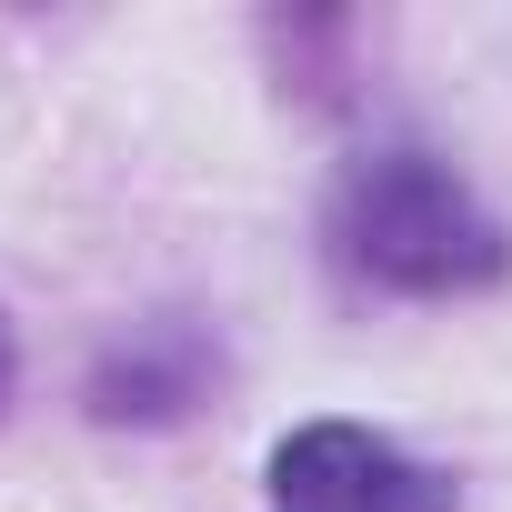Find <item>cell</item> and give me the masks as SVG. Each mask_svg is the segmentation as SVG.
<instances>
[{
	"label": "cell",
	"instance_id": "cell-3",
	"mask_svg": "<svg viewBox=\"0 0 512 512\" xmlns=\"http://www.w3.org/2000/svg\"><path fill=\"white\" fill-rule=\"evenodd\" d=\"M11 372H21V352H11V322H0V402H11Z\"/></svg>",
	"mask_w": 512,
	"mask_h": 512
},
{
	"label": "cell",
	"instance_id": "cell-1",
	"mask_svg": "<svg viewBox=\"0 0 512 512\" xmlns=\"http://www.w3.org/2000/svg\"><path fill=\"white\" fill-rule=\"evenodd\" d=\"M322 241L362 292H392V302H462L512 272V221L442 151H412V141H382L332 181Z\"/></svg>",
	"mask_w": 512,
	"mask_h": 512
},
{
	"label": "cell",
	"instance_id": "cell-2",
	"mask_svg": "<svg viewBox=\"0 0 512 512\" xmlns=\"http://www.w3.org/2000/svg\"><path fill=\"white\" fill-rule=\"evenodd\" d=\"M272 502L282 512H462L452 472L402 452L372 422H302L272 442Z\"/></svg>",
	"mask_w": 512,
	"mask_h": 512
}]
</instances>
